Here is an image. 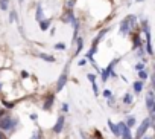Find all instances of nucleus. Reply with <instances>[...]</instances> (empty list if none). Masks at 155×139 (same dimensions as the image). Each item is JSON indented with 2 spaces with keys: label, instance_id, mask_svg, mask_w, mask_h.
<instances>
[{
  "label": "nucleus",
  "instance_id": "nucleus-1",
  "mask_svg": "<svg viewBox=\"0 0 155 139\" xmlns=\"http://www.w3.org/2000/svg\"><path fill=\"white\" fill-rule=\"evenodd\" d=\"M134 17H126L123 22H122V25H120V31H122V34H128V32L131 31V28H132V25H134Z\"/></svg>",
  "mask_w": 155,
  "mask_h": 139
},
{
  "label": "nucleus",
  "instance_id": "nucleus-2",
  "mask_svg": "<svg viewBox=\"0 0 155 139\" xmlns=\"http://www.w3.org/2000/svg\"><path fill=\"white\" fill-rule=\"evenodd\" d=\"M151 127V119H145L143 121V124L140 125V128H138V131H137V138H143V135L146 133V130Z\"/></svg>",
  "mask_w": 155,
  "mask_h": 139
},
{
  "label": "nucleus",
  "instance_id": "nucleus-3",
  "mask_svg": "<svg viewBox=\"0 0 155 139\" xmlns=\"http://www.w3.org/2000/svg\"><path fill=\"white\" fill-rule=\"evenodd\" d=\"M146 105H147V110H149V113L152 115V113H154V92H152V90L147 92V96H146Z\"/></svg>",
  "mask_w": 155,
  "mask_h": 139
},
{
  "label": "nucleus",
  "instance_id": "nucleus-4",
  "mask_svg": "<svg viewBox=\"0 0 155 139\" xmlns=\"http://www.w3.org/2000/svg\"><path fill=\"white\" fill-rule=\"evenodd\" d=\"M12 122H14V121H12L11 118H3L2 121H0V128H2V130H9L12 125H14Z\"/></svg>",
  "mask_w": 155,
  "mask_h": 139
},
{
  "label": "nucleus",
  "instance_id": "nucleus-5",
  "mask_svg": "<svg viewBox=\"0 0 155 139\" xmlns=\"http://www.w3.org/2000/svg\"><path fill=\"white\" fill-rule=\"evenodd\" d=\"M65 83H67V74L64 72V74L59 77V79H58V84H56V90L59 92V90H63V87L65 86Z\"/></svg>",
  "mask_w": 155,
  "mask_h": 139
},
{
  "label": "nucleus",
  "instance_id": "nucleus-6",
  "mask_svg": "<svg viewBox=\"0 0 155 139\" xmlns=\"http://www.w3.org/2000/svg\"><path fill=\"white\" fill-rule=\"evenodd\" d=\"M145 31H146V41H147V54H154V51H152V43H151V34H149V28H145Z\"/></svg>",
  "mask_w": 155,
  "mask_h": 139
},
{
  "label": "nucleus",
  "instance_id": "nucleus-7",
  "mask_svg": "<svg viewBox=\"0 0 155 139\" xmlns=\"http://www.w3.org/2000/svg\"><path fill=\"white\" fill-rule=\"evenodd\" d=\"M63 125H64V116H59L56 124H55V127H53V131H55V133H59V131L63 130Z\"/></svg>",
  "mask_w": 155,
  "mask_h": 139
},
{
  "label": "nucleus",
  "instance_id": "nucleus-8",
  "mask_svg": "<svg viewBox=\"0 0 155 139\" xmlns=\"http://www.w3.org/2000/svg\"><path fill=\"white\" fill-rule=\"evenodd\" d=\"M114 63H116V61H113L105 70H102V79H104V81H106V79L110 78V74L113 72V66H114Z\"/></svg>",
  "mask_w": 155,
  "mask_h": 139
},
{
  "label": "nucleus",
  "instance_id": "nucleus-9",
  "mask_svg": "<svg viewBox=\"0 0 155 139\" xmlns=\"http://www.w3.org/2000/svg\"><path fill=\"white\" fill-rule=\"evenodd\" d=\"M108 125H110V128L113 130V133L116 135V136H120V133H119V128H117V125L116 124H113L111 121H108Z\"/></svg>",
  "mask_w": 155,
  "mask_h": 139
},
{
  "label": "nucleus",
  "instance_id": "nucleus-10",
  "mask_svg": "<svg viewBox=\"0 0 155 139\" xmlns=\"http://www.w3.org/2000/svg\"><path fill=\"white\" fill-rule=\"evenodd\" d=\"M37 20L38 22H41V18H43V8H41V5H38L37 6Z\"/></svg>",
  "mask_w": 155,
  "mask_h": 139
},
{
  "label": "nucleus",
  "instance_id": "nucleus-11",
  "mask_svg": "<svg viewBox=\"0 0 155 139\" xmlns=\"http://www.w3.org/2000/svg\"><path fill=\"white\" fill-rule=\"evenodd\" d=\"M141 89H143V81H137V83H134V90H136L137 93H140Z\"/></svg>",
  "mask_w": 155,
  "mask_h": 139
},
{
  "label": "nucleus",
  "instance_id": "nucleus-12",
  "mask_svg": "<svg viewBox=\"0 0 155 139\" xmlns=\"http://www.w3.org/2000/svg\"><path fill=\"white\" fill-rule=\"evenodd\" d=\"M40 58H43V60H46V61H49V63H53V61H55V57L46 55V54H40Z\"/></svg>",
  "mask_w": 155,
  "mask_h": 139
},
{
  "label": "nucleus",
  "instance_id": "nucleus-13",
  "mask_svg": "<svg viewBox=\"0 0 155 139\" xmlns=\"http://www.w3.org/2000/svg\"><path fill=\"white\" fill-rule=\"evenodd\" d=\"M49 26H50V20H46V22H41V26H40V28H41V31H46Z\"/></svg>",
  "mask_w": 155,
  "mask_h": 139
},
{
  "label": "nucleus",
  "instance_id": "nucleus-14",
  "mask_svg": "<svg viewBox=\"0 0 155 139\" xmlns=\"http://www.w3.org/2000/svg\"><path fill=\"white\" fill-rule=\"evenodd\" d=\"M0 8H2L3 11L8 9V0H0Z\"/></svg>",
  "mask_w": 155,
  "mask_h": 139
},
{
  "label": "nucleus",
  "instance_id": "nucleus-15",
  "mask_svg": "<svg viewBox=\"0 0 155 139\" xmlns=\"http://www.w3.org/2000/svg\"><path fill=\"white\" fill-rule=\"evenodd\" d=\"M82 46H84V41H82V37H81V38H78V51H76V54H79V52H81Z\"/></svg>",
  "mask_w": 155,
  "mask_h": 139
},
{
  "label": "nucleus",
  "instance_id": "nucleus-16",
  "mask_svg": "<svg viewBox=\"0 0 155 139\" xmlns=\"http://www.w3.org/2000/svg\"><path fill=\"white\" fill-rule=\"evenodd\" d=\"M52 104H53V96H50L49 99H47V102L44 104V109H50V107H52Z\"/></svg>",
  "mask_w": 155,
  "mask_h": 139
},
{
  "label": "nucleus",
  "instance_id": "nucleus-17",
  "mask_svg": "<svg viewBox=\"0 0 155 139\" xmlns=\"http://www.w3.org/2000/svg\"><path fill=\"white\" fill-rule=\"evenodd\" d=\"M134 124H136V119H134V118H128V121H126V127H132V125Z\"/></svg>",
  "mask_w": 155,
  "mask_h": 139
},
{
  "label": "nucleus",
  "instance_id": "nucleus-18",
  "mask_svg": "<svg viewBox=\"0 0 155 139\" xmlns=\"http://www.w3.org/2000/svg\"><path fill=\"white\" fill-rule=\"evenodd\" d=\"M138 77H140L141 79H146V78H147V74H146V72H145V70H140V74H138Z\"/></svg>",
  "mask_w": 155,
  "mask_h": 139
},
{
  "label": "nucleus",
  "instance_id": "nucleus-19",
  "mask_svg": "<svg viewBox=\"0 0 155 139\" xmlns=\"http://www.w3.org/2000/svg\"><path fill=\"white\" fill-rule=\"evenodd\" d=\"M123 101H125V104H129V102L132 101V98H131V95H126V96H125V99H123Z\"/></svg>",
  "mask_w": 155,
  "mask_h": 139
},
{
  "label": "nucleus",
  "instance_id": "nucleus-20",
  "mask_svg": "<svg viewBox=\"0 0 155 139\" xmlns=\"http://www.w3.org/2000/svg\"><path fill=\"white\" fill-rule=\"evenodd\" d=\"M87 78H88V79H90V81H91V83H96V77H94V75L88 74V75H87Z\"/></svg>",
  "mask_w": 155,
  "mask_h": 139
},
{
  "label": "nucleus",
  "instance_id": "nucleus-21",
  "mask_svg": "<svg viewBox=\"0 0 155 139\" xmlns=\"http://www.w3.org/2000/svg\"><path fill=\"white\" fill-rule=\"evenodd\" d=\"M55 49H65V44H63V43L55 44Z\"/></svg>",
  "mask_w": 155,
  "mask_h": 139
},
{
  "label": "nucleus",
  "instance_id": "nucleus-22",
  "mask_svg": "<svg viewBox=\"0 0 155 139\" xmlns=\"http://www.w3.org/2000/svg\"><path fill=\"white\" fill-rule=\"evenodd\" d=\"M137 69H138V70L145 69V63H138V64H137Z\"/></svg>",
  "mask_w": 155,
  "mask_h": 139
},
{
  "label": "nucleus",
  "instance_id": "nucleus-23",
  "mask_svg": "<svg viewBox=\"0 0 155 139\" xmlns=\"http://www.w3.org/2000/svg\"><path fill=\"white\" fill-rule=\"evenodd\" d=\"M104 96L106 98V96H111V92L110 90H104Z\"/></svg>",
  "mask_w": 155,
  "mask_h": 139
},
{
  "label": "nucleus",
  "instance_id": "nucleus-24",
  "mask_svg": "<svg viewBox=\"0 0 155 139\" xmlns=\"http://www.w3.org/2000/svg\"><path fill=\"white\" fill-rule=\"evenodd\" d=\"M63 110H64V112H67V110H69V105L64 104V105H63Z\"/></svg>",
  "mask_w": 155,
  "mask_h": 139
},
{
  "label": "nucleus",
  "instance_id": "nucleus-25",
  "mask_svg": "<svg viewBox=\"0 0 155 139\" xmlns=\"http://www.w3.org/2000/svg\"><path fill=\"white\" fill-rule=\"evenodd\" d=\"M78 64H79V66H84V64H85V60H81V61H79Z\"/></svg>",
  "mask_w": 155,
  "mask_h": 139
},
{
  "label": "nucleus",
  "instance_id": "nucleus-26",
  "mask_svg": "<svg viewBox=\"0 0 155 139\" xmlns=\"http://www.w3.org/2000/svg\"><path fill=\"white\" fill-rule=\"evenodd\" d=\"M67 6H69V8H72V6H73V0H70V2L67 3Z\"/></svg>",
  "mask_w": 155,
  "mask_h": 139
},
{
  "label": "nucleus",
  "instance_id": "nucleus-27",
  "mask_svg": "<svg viewBox=\"0 0 155 139\" xmlns=\"http://www.w3.org/2000/svg\"><path fill=\"white\" fill-rule=\"evenodd\" d=\"M0 139H5V136H3V133L0 131Z\"/></svg>",
  "mask_w": 155,
  "mask_h": 139
},
{
  "label": "nucleus",
  "instance_id": "nucleus-28",
  "mask_svg": "<svg viewBox=\"0 0 155 139\" xmlns=\"http://www.w3.org/2000/svg\"><path fill=\"white\" fill-rule=\"evenodd\" d=\"M137 2H143V0H137Z\"/></svg>",
  "mask_w": 155,
  "mask_h": 139
},
{
  "label": "nucleus",
  "instance_id": "nucleus-29",
  "mask_svg": "<svg viewBox=\"0 0 155 139\" xmlns=\"http://www.w3.org/2000/svg\"><path fill=\"white\" fill-rule=\"evenodd\" d=\"M0 90H2V84H0Z\"/></svg>",
  "mask_w": 155,
  "mask_h": 139
},
{
  "label": "nucleus",
  "instance_id": "nucleus-30",
  "mask_svg": "<svg viewBox=\"0 0 155 139\" xmlns=\"http://www.w3.org/2000/svg\"><path fill=\"white\" fill-rule=\"evenodd\" d=\"M20 3H23V0H20Z\"/></svg>",
  "mask_w": 155,
  "mask_h": 139
},
{
  "label": "nucleus",
  "instance_id": "nucleus-31",
  "mask_svg": "<svg viewBox=\"0 0 155 139\" xmlns=\"http://www.w3.org/2000/svg\"><path fill=\"white\" fill-rule=\"evenodd\" d=\"M145 139H149V138H145Z\"/></svg>",
  "mask_w": 155,
  "mask_h": 139
}]
</instances>
